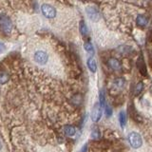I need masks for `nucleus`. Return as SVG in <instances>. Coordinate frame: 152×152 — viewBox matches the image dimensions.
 <instances>
[{"label":"nucleus","mask_w":152,"mask_h":152,"mask_svg":"<svg viewBox=\"0 0 152 152\" xmlns=\"http://www.w3.org/2000/svg\"><path fill=\"white\" fill-rule=\"evenodd\" d=\"M104 114H106V117L107 118H110L112 116V108H111V107L107 103H106V104H104Z\"/></svg>","instance_id":"f3484780"},{"label":"nucleus","mask_w":152,"mask_h":152,"mask_svg":"<svg viewBox=\"0 0 152 152\" xmlns=\"http://www.w3.org/2000/svg\"><path fill=\"white\" fill-rule=\"evenodd\" d=\"M142 89H144V84H142V82H139L136 85V87L134 88V95L135 96H138V95L142 91Z\"/></svg>","instance_id":"dca6fc26"},{"label":"nucleus","mask_w":152,"mask_h":152,"mask_svg":"<svg viewBox=\"0 0 152 152\" xmlns=\"http://www.w3.org/2000/svg\"><path fill=\"white\" fill-rule=\"evenodd\" d=\"M86 13H87L88 17L89 18V20H91L92 22H97L100 19V13L98 12V10H96L94 7H87L86 8Z\"/></svg>","instance_id":"423d86ee"},{"label":"nucleus","mask_w":152,"mask_h":152,"mask_svg":"<svg viewBox=\"0 0 152 152\" xmlns=\"http://www.w3.org/2000/svg\"><path fill=\"white\" fill-rule=\"evenodd\" d=\"M1 148H2V145H1V142H0V150H1Z\"/></svg>","instance_id":"5701e85b"},{"label":"nucleus","mask_w":152,"mask_h":152,"mask_svg":"<svg viewBox=\"0 0 152 152\" xmlns=\"http://www.w3.org/2000/svg\"><path fill=\"white\" fill-rule=\"evenodd\" d=\"M79 30H80L81 34H82L83 36L88 35V27H87V25H86V23H85L84 20H81V21H80V24H79Z\"/></svg>","instance_id":"ddd939ff"},{"label":"nucleus","mask_w":152,"mask_h":152,"mask_svg":"<svg viewBox=\"0 0 152 152\" xmlns=\"http://www.w3.org/2000/svg\"><path fill=\"white\" fill-rule=\"evenodd\" d=\"M100 104L104 107L106 104V97H104V93L103 91L100 92Z\"/></svg>","instance_id":"aec40b11"},{"label":"nucleus","mask_w":152,"mask_h":152,"mask_svg":"<svg viewBox=\"0 0 152 152\" xmlns=\"http://www.w3.org/2000/svg\"><path fill=\"white\" fill-rule=\"evenodd\" d=\"M107 65L111 69L113 70H116V71H119V70H121L122 69V65H121V62L119 61L118 59L116 58H109L108 61H107Z\"/></svg>","instance_id":"0eeeda50"},{"label":"nucleus","mask_w":152,"mask_h":152,"mask_svg":"<svg viewBox=\"0 0 152 152\" xmlns=\"http://www.w3.org/2000/svg\"><path fill=\"white\" fill-rule=\"evenodd\" d=\"M64 132L66 136L69 137H73L75 134H76V128L73 126H70V125H68L64 127Z\"/></svg>","instance_id":"9b49d317"},{"label":"nucleus","mask_w":152,"mask_h":152,"mask_svg":"<svg viewBox=\"0 0 152 152\" xmlns=\"http://www.w3.org/2000/svg\"><path fill=\"white\" fill-rule=\"evenodd\" d=\"M86 151H87V145H84V147L82 148V151H81V152H86Z\"/></svg>","instance_id":"4be33fe9"},{"label":"nucleus","mask_w":152,"mask_h":152,"mask_svg":"<svg viewBox=\"0 0 152 152\" xmlns=\"http://www.w3.org/2000/svg\"><path fill=\"white\" fill-rule=\"evenodd\" d=\"M119 123H120V126L122 128H125L126 125V114L125 111H121L119 113Z\"/></svg>","instance_id":"f8f14e48"},{"label":"nucleus","mask_w":152,"mask_h":152,"mask_svg":"<svg viewBox=\"0 0 152 152\" xmlns=\"http://www.w3.org/2000/svg\"><path fill=\"white\" fill-rule=\"evenodd\" d=\"M33 60L35 61V63L38 65H46L48 63V60H49V55L45 51V50H36L33 54Z\"/></svg>","instance_id":"20e7f679"},{"label":"nucleus","mask_w":152,"mask_h":152,"mask_svg":"<svg viewBox=\"0 0 152 152\" xmlns=\"http://www.w3.org/2000/svg\"><path fill=\"white\" fill-rule=\"evenodd\" d=\"M41 12L43 13L46 18H49V19H52V18H55L56 16V9L51 6L50 4H42L41 6Z\"/></svg>","instance_id":"7ed1b4c3"},{"label":"nucleus","mask_w":152,"mask_h":152,"mask_svg":"<svg viewBox=\"0 0 152 152\" xmlns=\"http://www.w3.org/2000/svg\"><path fill=\"white\" fill-rule=\"evenodd\" d=\"M102 106L100 104V103H96L94 104V107H92L91 110V120L93 122H98L102 117Z\"/></svg>","instance_id":"39448f33"},{"label":"nucleus","mask_w":152,"mask_h":152,"mask_svg":"<svg viewBox=\"0 0 152 152\" xmlns=\"http://www.w3.org/2000/svg\"><path fill=\"white\" fill-rule=\"evenodd\" d=\"M114 87L117 88H121L124 87V85H125V79L124 78H117L114 80Z\"/></svg>","instance_id":"2eb2a0df"},{"label":"nucleus","mask_w":152,"mask_h":152,"mask_svg":"<svg viewBox=\"0 0 152 152\" xmlns=\"http://www.w3.org/2000/svg\"><path fill=\"white\" fill-rule=\"evenodd\" d=\"M5 50V45L3 44L2 42H0V53H2Z\"/></svg>","instance_id":"412c9836"},{"label":"nucleus","mask_w":152,"mask_h":152,"mask_svg":"<svg viewBox=\"0 0 152 152\" xmlns=\"http://www.w3.org/2000/svg\"><path fill=\"white\" fill-rule=\"evenodd\" d=\"M9 80V76L6 74V73H0V84H4V83H6L7 81Z\"/></svg>","instance_id":"a211bd4d"},{"label":"nucleus","mask_w":152,"mask_h":152,"mask_svg":"<svg viewBox=\"0 0 152 152\" xmlns=\"http://www.w3.org/2000/svg\"><path fill=\"white\" fill-rule=\"evenodd\" d=\"M147 23H148V20H147L146 16L142 15V14H140V15L137 16V18H136V24L139 27L145 28V27H146Z\"/></svg>","instance_id":"9d476101"},{"label":"nucleus","mask_w":152,"mask_h":152,"mask_svg":"<svg viewBox=\"0 0 152 152\" xmlns=\"http://www.w3.org/2000/svg\"><path fill=\"white\" fill-rule=\"evenodd\" d=\"M0 30L6 34L11 33L12 31V22L5 14H0Z\"/></svg>","instance_id":"f257e3e1"},{"label":"nucleus","mask_w":152,"mask_h":152,"mask_svg":"<svg viewBox=\"0 0 152 152\" xmlns=\"http://www.w3.org/2000/svg\"><path fill=\"white\" fill-rule=\"evenodd\" d=\"M127 140L132 148H140L142 145V139L141 135L137 132H130L127 136Z\"/></svg>","instance_id":"f03ea898"},{"label":"nucleus","mask_w":152,"mask_h":152,"mask_svg":"<svg viewBox=\"0 0 152 152\" xmlns=\"http://www.w3.org/2000/svg\"><path fill=\"white\" fill-rule=\"evenodd\" d=\"M91 137L93 138V139H99L100 138V131H99V129L98 128H94V129L92 130V132H91Z\"/></svg>","instance_id":"6ab92c4d"},{"label":"nucleus","mask_w":152,"mask_h":152,"mask_svg":"<svg viewBox=\"0 0 152 152\" xmlns=\"http://www.w3.org/2000/svg\"><path fill=\"white\" fill-rule=\"evenodd\" d=\"M137 66H138V69H139L141 74H142L144 76H145L147 74L146 66H145V64L144 58H142V56H140L139 59H138V61H137Z\"/></svg>","instance_id":"6e6552de"},{"label":"nucleus","mask_w":152,"mask_h":152,"mask_svg":"<svg viewBox=\"0 0 152 152\" xmlns=\"http://www.w3.org/2000/svg\"><path fill=\"white\" fill-rule=\"evenodd\" d=\"M84 49L85 50L88 52L89 54H94V48L93 45L90 42H86L84 44Z\"/></svg>","instance_id":"4468645a"},{"label":"nucleus","mask_w":152,"mask_h":152,"mask_svg":"<svg viewBox=\"0 0 152 152\" xmlns=\"http://www.w3.org/2000/svg\"><path fill=\"white\" fill-rule=\"evenodd\" d=\"M87 65H88V69L91 71V72H96V70H97V63H96V61H95V59L93 58V57H89V58L88 59Z\"/></svg>","instance_id":"1a4fd4ad"}]
</instances>
